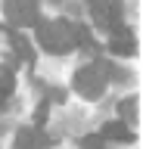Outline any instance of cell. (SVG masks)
I'll list each match as a JSON object with an SVG mask.
<instances>
[{
    "label": "cell",
    "mask_w": 143,
    "mask_h": 149,
    "mask_svg": "<svg viewBox=\"0 0 143 149\" xmlns=\"http://www.w3.org/2000/svg\"><path fill=\"white\" fill-rule=\"evenodd\" d=\"M72 44L75 47H87V50H90V47H93V37H90V31H87L84 25H72Z\"/></svg>",
    "instance_id": "9"
},
{
    "label": "cell",
    "mask_w": 143,
    "mask_h": 149,
    "mask_svg": "<svg viewBox=\"0 0 143 149\" xmlns=\"http://www.w3.org/2000/svg\"><path fill=\"white\" fill-rule=\"evenodd\" d=\"M75 90L87 100H100L106 90V78H103V65H84L75 72Z\"/></svg>",
    "instance_id": "2"
},
{
    "label": "cell",
    "mask_w": 143,
    "mask_h": 149,
    "mask_svg": "<svg viewBox=\"0 0 143 149\" xmlns=\"http://www.w3.org/2000/svg\"><path fill=\"white\" fill-rule=\"evenodd\" d=\"M103 146H106L103 134H87V137H81V149H103Z\"/></svg>",
    "instance_id": "11"
},
{
    "label": "cell",
    "mask_w": 143,
    "mask_h": 149,
    "mask_svg": "<svg viewBox=\"0 0 143 149\" xmlns=\"http://www.w3.org/2000/svg\"><path fill=\"white\" fill-rule=\"evenodd\" d=\"M16 90V78H13L10 68H0V106L10 100V93Z\"/></svg>",
    "instance_id": "8"
},
{
    "label": "cell",
    "mask_w": 143,
    "mask_h": 149,
    "mask_svg": "<svg viewBox=\"0 0 143 149\" xmlns=\"http://www.w3.org/2000/svg\"><path fill=\"white\" fill-rule=\"evenodd\" d=\"M38 25V40H40V47L47 50V53H56V56H62V53H68L72 50V22H66V19H56V22H34Z\"/></svg>",
    "instance_id": "1"
},
{
    "label": "cell",
    "mask_w": 143,
    "mask_h": 149,
    "mask_svg": "<svg viewBox=\"0 0 143 149\" xmlns=\"http://www.w3.org/2000/svg\"><path fill=\"white\" fill-rule=\"evenodd\" d=\"M103 137L106 140H118V143H131L134 134L128 130L124 121H109V124H103Z\"/></svg>",
    "instance_id": "6"
},
{
    "label": "cell",
    "mask_w": 143,
    "mask_h": 149,
    "mask_svg": "<svg viewBox=\"0 0 143 149\" xmlns=\"http://www.w3.org/2000/svg\"><path fill=\"white\" fill-rule=\"evenodd\" d=\"M118 112H121V118L134 121V118H137V100H134V96H131V100H121V102H118Z\"/></svg>",
    "instance_id": "10"
},
{
    "label": "cell",
    "mask_w": 143,
    "mask_h": 149,
    "mask_svg": "<svg viewBox=\"0 0 143 149\" xmlns=\"http://www.w3.org/2000/svg\"><path fill=\"white\" fill-rule=\"evenodd\" d=\"M47 146H53V140L38 127H22L16 134V149H47Z\"/></svg>",
    "instance_id": "5"
},
{
    "label": "cell",
    "mask_w": 143,
    "mask_h": 149,
    "mask_svg": "<svg viewBox=\"0 0 143 149\" xmlns=\"http://www.w3.org/2000/svg\"><path fill=\"white\" fill-rule=\"evenodd\" d=\"M109 31H112L109 50H112L115 56H134V53H137V40H134V34L121 25V22H118V25H112Z\"/></svg>",
    "instance_id": "4"
},
{
    "label": "cell",
    "mask_w": 143,
    "mask_h": 149,
    "mask_svg": "<svg viewBox=\"0 0 143 149\" xmlns=\"http://www.w3.org/2000/svg\"><path fill=\"white\" fill-rule=\"evenodd\" d=\"M3 13L10 19V25H16V28L34 25L38 22V0H6Z\"/></svg>",
    "instance_id": "3"
},
{
    "label": "cell",
    "mask_w": 143,
    "mask_h": 149,
    "mask_svg": "<svg viewBox=\"0 0 143 149\" xmlns=\"http://www.w3.org/2000/svg\"><path fill=\"white\" fill-rule=\"evenodd\" d=\"M10 44H13V50H16V56H19L22 62H31V59H34V53H31V44L19 34V31H16V28H10Z\"/></svg>",
    "instance_id": "7"
}]
</instances>
